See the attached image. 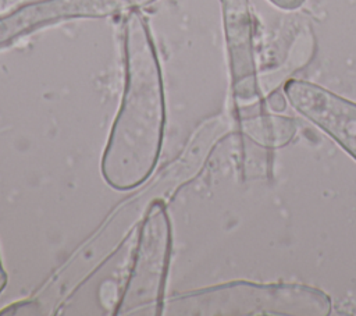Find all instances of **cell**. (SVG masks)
<instances>
[{
    "label": "cell",
    "instance_id": "obj_7",
    "mask_svg": "<svg viewBox=\"0 0 356 316\" xmlns=\"http://www.w3.org/2000/svg\"><path fill=\"white\" fill-rule=\"evenodd\" d=\"M6 285H7V273L4 270V266H3V262H1V258H0V294L3 292Z\"/></svg>",
    "mask_w": 356,
    "mask_h": 316
},
{
    "label": "cell",
    "instance_id": "obj_3",
    "mask_svg": "<svg viewBox=\"0 0 356 316\" xmlns=\"http://www.w3.org/2000/svg\"><path fill=\"white\" fill-rule=\"evenodd\" d=\"M171 255V226L165 207L153 203L142 220L132 266L124 291L115 305V315H128L152 308L163 312L164 288Z\"/></svg>",
    "mask_w": 356,
    "mask_h": 316
},
{
    "label": "cell",
    "instance_id": "obj_4",
    "mask_svg": "<svg viewBox=\"0 0 356 316\" xmlns=\"http://www.w3.org/2000/svg\"><path fill=\"white\" fill-rule=\"evenodd\" d=\"M284 90L302 116L318 125L356 159V103L300 79L288 81Z\"/></svg>",
    "mask_w": 356,
    "mask_h": 316
},
{
    "label": "cell",
    "instance_id": "obj_5",
    "mask_svg": "<svg viewBox=\"0 0 356 316\" xmlns=\"http://www.w3.org/2000/svg\"><path fill=\"white\" fill-rule=\"evenodd\" d=\"M225 35L236 93L253 89V60L248 0H222Z\"/></svg>",
    "mask_w": 356,
    "mask_h": 316
},
{
    "label": "cell",
    "instance_id": "obj_6",
    "mask_svg": "<svg viewBox=\"0 0 356 316\" xmlns=\"http://www.w3.org/2000/svg\"><path fill=\"white\" fill-rule=\"evenodd\" d=\"M268 1L273 3L278 8L292 11V10H298L299 7H302L306 0H268Z\"/></svg>",
    "mask_w": 356,
    "mask_h": 316
},
{
    "label": "cell",
    "instance_id": "obj_2",
    "mask_svg": "<svg viewBox=\"0 0 356 316\" xmlns=\"http://www.w3.org/2000/svg\"><path fill=\"white\" fill-rule=\"evenodd\" d=\"M163 309L174 315H327L330 301L314 288L236 281L177 295Z\"/></svg>",
    "mask_w": 356,
    "mask_h": 316
},
{
    "label": "cell",
    "instance_id": "obj_1",
    "mask_svg": "<svg viewBox=\"0 0 356 316\" xmlns=\"http://www.w3.org/2000/svg\"><path fill=\"white\" fill-rule=\"evenodd\" d=\"M161 68L145 17L128 10L124 21V90L100 160L104 182L117 191L143 184L153 173L164 136Z\"/></svg>",
    "mask_w": 356,
    "mask_h": 316
}]
</instances>
